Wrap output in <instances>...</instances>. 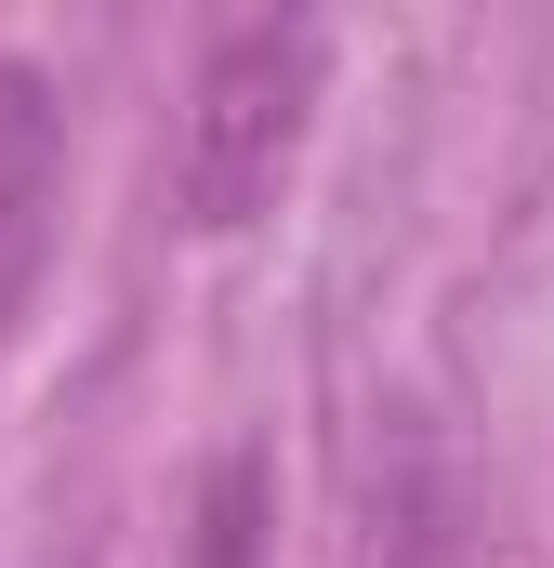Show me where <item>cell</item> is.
<instances>
[{
    "label": "cell",
    "instance_id": "1",
    "mask_svg": "<svg viewBox=\"0 0 554 568\" xmlns=\"http://www.w3.org/2000/svg\"><path fill=\"white\" fill-rule=\"evenodd\" d=\"M317 80H330V27H317V13L238 27V40L198 67V93H185L172 225L238 239L252 212H277V185H290V159H304V120H317Z\"/></svg>",
    "mask_w": 554,
    "mask_h": 568
},
{
    "label": "cell",
    "instance_id": "2",
    "mask_svg": "<svg viewBox=\"0 0 554 568\" xmlns=\"http://www.w3.org/2000/svg\"><path fill=\"white\" fill-rule=\"evenodd\" d=\"M53 225H66V106L40 67L0 53V331L27 317V291L53 265Z\"/></svg>",
    "mask_w": 554,
    "mask_h": 568
},
{
    "label": "cell",
    "instance_id": "3",
    "mask_svg": "<svg viewBox=\"0 0 554 568\" xmlns=\"http://www.w3.org/2000/svg\"><path fill=\"white\" fill-rule=\"evenodd\" d=\"M370 568H462V529H449V489L435 476H397L383 489V542H370Z\"/></svg>",
    "mask_w": 554,
    "mask_h": 568
}]
</instances>
